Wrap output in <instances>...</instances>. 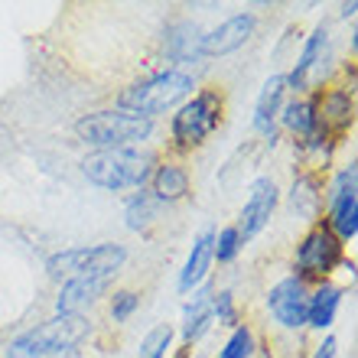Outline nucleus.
<instances>
[{
	"label": "nucleus",
	"mask_w": 358,
	"mask_h": 358,
	"mask_svg": "<svg viewBox=\"0 0 358 358\" xmlns=\"http://www.w3.org/2000/svg\"><path fill=\"white\" fill-rule=\"evenodd\" d=\"M88 182L108 192H124V189H143V182L153 176V153L141 150H98L88 153L82 163Z\"/></svg>",
	"instance_id": "f257e3e1"
},
{
	"label": "nucleus",
	"mask_w": 358,
	"mask_h": 358,
	"mask_svg": "<svg viewBox=\"0 0 358 358\" xmlns=\"http://www.w3.org/2000/svg\"><path fill=\"white\" fill-rule=\"evenodd\" d=\"M189 92H192V76H186V72H160V76H150L137 82V85L124 88L117 94V104H121V111L153 121L157 114H163L166 108L182 101Z\"/></svg>",
	"instance_id": "f03ea898"
},
{
	"label": "nucleus",
	"mask_w": 358,
	"mask_h": 358,
	"mask_svg": "<svg viewBox=\"0 0 358 358\" xmlns=\"http://www.w3.org/2000/svg\"><path fill=\"white\" fill-rule=\"evenodd\" d=\"M76 134L85 143H94L101 150H124L131 143H141L153 134V121L137 117L127 111H94L76 121Z\"/></svg>",
	"instance_id": "7ed1b4c3"
},
{
	"label": "nucleus",
	"mask_w": 358,
	"mask_h": 358,
	"mask_svg": "<svg viewBox=\"0 0 358 358\" xmlns=\"http://www.w3.org/2000/svg\"><path fill=\"white\" fill-rule=\"evenodd\" d=\"M127 261L121 245H94V248H69L49 257V277L52 280H72V277H114Z\"/></svg>",
	"instance_id": "20e7f679"
},
{
	"label": "nucleus",
	"mask_w": 358,
	"mask_h": 358,
	"mask_svg": "<svg viewBox=\"0 0 358 358\" xmlns=\"http://www.w3.org/2000/svg\"><path fill=\"white\" fill-rule=\"evenodd\" d=\"M218 124H222V98L215 92H199L192 101H186L173 114L170 131L179 147H196L215 134Z\"/></svg>",
	"instance_id": "39448f33"
},
{
	"label": "nucleus",
	"mask_w": 358,
	"mask_h": 358,
	"mask_svg": "<svg viewBox=\"0 0 358 358\" xmlns=\"http://www.w3.org/2000/svg\"><path fill=\"white\" fill-rule=\"evenodd\" d=\"M88 329H92V326H88V320L82 313H59L56 320H49V322H43V326H36V329L23 332V336L13 342L29 352H69L85 339Z\"/></svg>",
	"instance_id": "423d86ee"
},
{
	"label": "nucleus",
	"mask_w": 358,
	"mask_h": 358,
	"mask_svg": "<svg viewBox=\"0 0 358 358\" xmlns=\"http://www.w3.org/2000/svg\"><path fill=\"white\" fill-rule=\"evenodd\" d=\"M339 261H342V241L326 225L313 228L310 235L303 238L300 251H296V267H300L303 277H326L329 271L339 267Z\"/></svg>",
	"instance_id": "0eeeda50"
},
{
	"label": "nucleus",
	"mask_w": 358,
	"mask_h": 358,
	"mask_svg": "<svg viewBox=\"0 0 358 358\" xmlns=\"http://www.w3.org/2000/svg\"><path fill=\"white\" fill-rule=\"evenodd\" d=\"M273 208H277V186H273V179L261 176L251 182L248 189V202L241 208V222H238V238H241V245L251 241L255 235H261V228L271 222Z\"/></svg>",
	"instance_id": "6e6552de"
},
{
	"label": "nucleus",
	"mask_w": 358,
	"mask_h": 358,
	"mask_svg": "<svg viewBox=\"0 0 358 358\" xmlns=\"http://www.w3.org/2000/svg\"><path fill=\"white\" fill-rule=\"evenodd\" d=\"M306 303H310V296H306V287L300 277H287L267 293V306H271L273 320L287 329L306 326Z\"/></svg>",
	"instance_id": "1a4fd4ad"
},
{
	"label": "nucleus",
	"mask_w": 358,
	"mask_h": 358,
	"mask_svg": "<svg viewBox=\"0 0 358 358\" xmlns=\"http://www.w3.org/2000/svg\"><path fill=\"white\" fill-rule=\"evenodd\" d=\"M255 23H257L255 13L228 17L218 29H212V33L202 36V56H228V52L241 49L248 39H251V33H255Z\"/></svg>",
	"instance_id": "9d476101"
},
{
	"label": "nucleus",
	"mask_w": 358,
	"mask_h": 358,
	"mask_svg": "<svg viewBox=\"0 0 358 358\" xmlns=\"http://www.w3.org/2000/svg\"><path fill=\"white\" fill-rule=\"evenodd\" d=\"M111 277H72V280L62 283V293L56 300V310L59 313H78L85 303H94L108 290Z\"/></svg>",
	"instance_id": "9b49d317"
},
{
	"label": "nucleus",
	"mask_w": 358,
	"mask_h": 358,
	"mask_svg": "<svg viewBox=\"0 0 358 358\" xmlns=\"http://www.w3.org/2000/svg\"><path fill=\"white\" fill-rule=\"evenodd\" d=\"M212 245H215V231H212V228H206V231L192 241V251H189V257H186V267H182V273H179V290L182 293H189L192 287H199V283L206 280L208 264H212Z\"/></svg>",
	"instance_id": "f8f14e48"
},
{
	"label": "nucleus",
	"mask_w": 358,
	"mask_h": 358,
	"mask_svg": "<svg viewBox=\"0 0 358 358\" xmlns=\"http://www.w3.org/2000/svg\"><path fill=\"white\" fill-rule=\"evenodd\" d=\"M283 94H287V76H271L257 94L255 104V127L261 134H271L273 137V121L283 108Z\"/></svg>",
	"instance_id": "ddd939ff"
},
{
	"label": "nucleus",
	"mask_w": 358,
	"mask_h": 358,
	"mask_svg": "<svg viewBox=\"0 0 358 358\" xmlns=\"http://www.w3.org/2000/svg\"><path fill=\"white\" fill-rule=\"evenodd\" d=\"M202 36L206 33L196 23H176L163 39V49L173 62H196L202 59Z\"/></svg>",
	"instance_id": "4468645a"
},
{
	"label": "nucleus",
	"mask_w": 358,
	"mask_h": 358,
	"mask_svg": "<svg viewBox=\"0 0 358 358\" xmlns=\"http://www.w3.org/2000/svg\"><path fill=\"white\" fill-rule=\"evenodd\" d=\"M212 322H215V316H212V287H202V290L192 296V303L186 306V320H182V339H186V342L202 339Z\"/></svg>",
	"instance_id": "2eb2a0df"
},
{
	"label": "nucleus",
	"mask_w": 358,
	"mask_h": 358,
	"mask_svg": "<svg viewBox=\"0 0 358 358\" xmlns=\"http://www.w3.org/2000/svg\"><path fill=\"white\" fill-rule=\"evenodd\" d=\"M339 303H342V290H339V287L322 283L320 290L310 296V303H306V322H310L313 329H329L332 320H336Z\"/></svg>",
	"instance_id": "dca6fc26"
},
{
	"label": "nucleus",
	"mask_w": 358,
	"mask_h": 358,
	"mask_svg": "<svg viewBox=\"0 0 358 358\" xmlns=\"http://www.w3.org/2000/svg\"><path fill=\"white\" fill-rule=\"evenodd\" d=\"M322 52H326V29L320 27L310 39H306V46H303L300 59H296V69H293L290 76H287V88H293V92L306 88V82H310V72L320 66Z\"/></svg>",
	"instance_id": "f3484780"
},
{
	"label": "nucleus",
	"mask_w": 358,
	"mask_h": 358,
	"mask_svg": "<svg viewBox=\"0 0 358 358\" xmlns=\"http://www.w3.org/2000/svg\"><path fill=\"white\" fill-rule=\"evenodd\" d=\"M153 199L157 202H176V199H182L189 192V176L182 166H173V163H166V166H157L153 170Z\"/></svg>",
	"instance_id": "a211bd4d"
},
{
	"label": "nucleus",
	"mask_w": 358,
	"mask_h": 358,
	"mask_svg": "<svg viewBox=\"0 0 358 358\" xmlns=\"http://www.w3.org/2000/svg\"><path fill=\"white\" fill-rule=\"evenodd\" d=\"M332 206V218H329V231L339 241H352V238L358 235V199L355 192H349V196H332L329 199Z\"/></svg>",
	"instance_id": "6ab92c4d"
},
{
	"label": "nucleus",
	"mask_w": 358,
	"mask_h": 358,
	"mask_svg": "<svg viewBox=\"0 0 358 358\" xmlns=\"http://www.w3.org/2000/svg\"><path fill=\"white\" fill-rule=\"evenodd\" d=\"M283 124L300 137H316L320 131V114H316V101H293L283 108Z\"/></svg>",
	"instance_id": "aec40b11"
},
{
	"label": "nucleus",
	"mask_w": 358,
	"mask_h": 358,
	"mask_svg": "<svg viewBox=\"0 0 358 358\" xmlns=\"http://www.w3.org/2000/svg\"><path fill=\"white\" fill-rule=\"evenodd\" d=\"M160 212V202L153 199V192H137V196L127 202V228L131 231H143V228H150V222L157 218Z\"/></svg>",
	"instance_id": "412c9836"
},
{
	"label": "nucleus",
	"mask_w": 358,
	"mask_h": 358,
	"mask_svg": "<svg viewBox=\"0 0 358 358\" xmlns=\"http://www.w3.org/2000/svg\"><path fill=\"white\" fill-rule=\"evenodd\" d=\"M322 124L336 127V131L349 127L352 124V94L349 92H332L326 98V104H322Z\"/></svg>",
	"instance_id": "4be33fe9"
},
{
	"label": "nucleus",
	"mask_w": 358,
	"mask_h": 358,
	"mask_svg": "<svg viewBox=\"0 0 358 358\" xmlns=\"http://www.w3.org/2000/svg\"><path fill=\"white\" fill-rule=\"evenodd\" d=\"M173 342V329L170 326H157V329L147 332V339L141 342V355L137 358H163L166 349H170Z\"/></svg>",
	"instance_id": "5701e85b"
},
{
	"label": "nucleus",
	"mask_w": 358,
	"mask_h": 358,
	"mask_svg": "<svg viewBox=\"0 0 358 358\" xmlns=\"http://www.w3.org/2000/svg\"><path fill=\"white\" fill-rule=\"evenodd\" d=\"M241 251V238H238V228H225L215 235V245H212V261L218 264H228L235 261V255Z\"/></svg>",
	"instance_id": "b1692460"
},
{
	"label": "nucleus",
	"mask_w": 358,
	"mask_h": 358,
	"mask_svg": "<svg viewBox=\"0 0 358 358\" xmlns=\"http://www.w3.org/2000/svg\"><path fill=\"white\" fill-rule=\"evenodd\" d=\"M251 349H255V336L248 326H238L231 332V339L225 342V349L218 352V358H251Z\"/></svg>",
	"instance_id": "393cba45"
},
{
	"label": "nucleus",
	"mask_w": 358,
	"mask_h": 358,
	"mask_svg": "<svg viewBox=\"0 0 358 358\" xmlns=\"http://www.w3.org/2000/svg\"><path fill=\"white\" fill-rule=\"evenodd\" d=\"M137 293L131 290H121V293H114V300H111V316L114 322H124L127 316H134V310H137Z\"/></svg>",
	"instance_id": "a878e982"
},
{
	"label": "nucleus",
	"mask_w": 358,
	"mask_h": 358,
	"mask_svg": "<svg viewBox=\"0 0 358 358\" xmlns=\"http://www.w3.org/2000/svg\"><path fill=\"white\" fill-rule=\"evenodd\" d=\"M7 358H82V355H78V349H69V352H29V349H23V345H17V342H10Z\"/></svg>",
	"instance_id": "bb28decb"
},
{
	"label": "nucleus",
	"mask_w": 358,
	"mask_h": 358,
	"mask_svg": "<svg viewBox=\"0 0 358 358\" xmlns=\"http://www.w3.org/2000/svg\"><path fill=\"white\" fill-rule=\"evenodd\" d=\"M212 316L218 322H235V300H231V293L222 290L218 296H212Z\"/></svg>",
	"instance_id": "cd10ccee"
},
{
	"label": "nucleus",
	"mask_w": 358,
	"mask_h": 358,
	"mask_svg": "<svg viewBox=\"0 0 358 358\" xmlns=\"http://www.w3.org/2000/svg\"><path fill=\"white\" fill-rule=\"evenodd\" d=\"M355 179H358V170L355 166H349V170H342L339 176H336V182H332V196H349V192H355Z\"/></svg>",
	"instance_id": "c85d7f7f"
},
{
	"label": "nucleus",
	"mask_w": 358,
	"mask_h": 358,
	"mask_svg": "<svg viewBox=\"0 0 358 358\" xmlns=\"http://www.w3.org/2000/svg\"><path fill=\"white\" fill-rule=\"evenodd\" d=\"M313 358H336V339H326V342H322L320 352H316Z\"/></svg>",
	"instance_id": "c756f323"
}]
</instances>
